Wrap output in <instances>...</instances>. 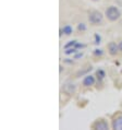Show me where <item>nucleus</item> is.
Listing matches in <instances>:
<instances>
[{
    "label": "nucleus",
    "instance_id": "obj_1",
    "mask_svg": "<svg viewBox=\"0 0 122 130\" xmlns=\"http://www.w3.org/2000/svg\"><path fill=\"white\" fill-rule=\"evenodd\" d=\"M105 17L107 18V20L110 21V22H116V21H118L120 19L121 12L116 6H109L105 11Z\"/></svg>",
    "mask_w": 122,
    "mask_h": 130
},
{
    "label": "nucleus",
    "instance_id": "obj_2",
    "mask_svg": "<svg viewBox=\"0 0 122 130\" xmlns=\"http://www.w3.org/2000/svg\"><path fill=\"white\" fill-rule=\"evenodd\" d=\"M88 22L92 25H101L104 22V14L97 10H92L88 12Z\"/></svg>",
    "mask_w": 122,
    "mask_h": 130
},
{
    "label": "nucleus",
    "instance_id": "obj_3",
    "mask_svg": "<svg viewBox=\"0 0 122 130\" xmlns=\"http://www.w3.org/2000/svg\"><path fill=\"white\" fill-rule=\"evenodd\" d=\"M91 128L95 130H108L109 125L105 118H98L91 125Z\"/></svg>",
    "mask_w": 122,
    "mask_h": 130
},
{
    "label": "nucleus",
    "instance_id": "obj_4",
    "mask_svg": "<svg viewBox=\"0 0 122 130\" xmlns=\"http://www.w3.org/2000/svg\"><path fill=\"white\" fill-rule=\"evenodd\" d=\"M62 91L67 95H73L76 92V85L71 81H67L62 84Z\"/></svg>",
    "mask_w": 122,
    "mask_h": 130
},
{
    "label": "nucleus",
    "instance_id": "obj_5",
    "mask_svg": "<svg viewBox=\"0 0 122 130\" xmlns=\"http://www.w3.org/2000/svg\"><path fill=\"white\" fill-rule=\"evenodd\" d=\"M111 128L114 130H122V114H118L112 118Z\"/></svg>",
    "mask_w": 122,
    "mask_h": 130
},
{
    "label": "nucleus",
    "instance_id": "obj_6",
    "mask_svg": "<svg viewBox=\"0 0 122 130\" xmlns=\"http://www.w3.org/2000/svg\"><path fill=\"white\" fill-rule=\"evenodd\" d=\"M107 50H108V54L110 56H117L120 53L119 45L116 42H109L107 45Z\"/></svg>",
    "mask_w": 122,
    "mask_h": 130
},
{
    "label": "nucleus",
    "instance_id": "obj_7",
    "mask_svg": "<svg viewBox=\"0 0 122 130\" xmlns=\"http://www.w3.org/2000/svg\"><path fill=\"white\" fill-rule=\"evenodd\" d=\"M95 83H96V78L92 74H86L83 81H82V84H83L84 88H91V86L95 85Z\"/></svg>",
    "mask_w": 122,
    "mask_h": 130
},
{
    "label": "nucleus",
    "instance_id": "obj_8",
    "mask_svg": "<svg viewBox=\"0 0 122 130\" xmlns=\"http://www.w3.org/2000/svg\"><path fill=\"white\" fill-rule=\"evenodd\" d=\"M72 33H73V26H72V25H70V24H66L63 27L60 28V36L62 34L69 36Z\"/></svg>",
    "mask_w": 122,
    "mask_h": 130
},
{
    "label": "nucleus",
    "instance_id": "obj_9",
    "mask_svg": "<svg viewBox=\"0 0 122 130\" xmlns=\"http://www.w3.org/2000/svg\"><path fill=\"white\" fill-rule=\"evenodd\" d=\"M96 77H97V79L99 81H103L104 79H105L106 77V72L104 69H98L97 71H96Z\"/></svg>",
    "mask_w": 122,
    "mask_h": 130
},
{
    "label": "nucleus",
    "instance_id": "obj_10",
    "mask_svg": "<svg viewBox=\"0 0 122 130\" xmlns=\"http://www.w3.org/2000/svg\"><path fill=\"white\" fill-rule=\"evenodd\" d=\"M77 52H80L78 49H76L75 47H71V48H68L66 49V52H64V54L68 56H70V55H74V54H76Z\"/></svg>",
    "mask_w": 122,
    "mask_h": 130
},
{
    "label": "nucleus",
    "instance_id": "obj_11",
    "mask_svg": "<svg viewBox=\"0 0 122 130\" xmlns=\"http://www.w3.org/2000/svg\"><path fill=\"white\" fill-rule=\"evenodd\" d=\"M76 43H77L76 39H73V41H70V42H68L67 44L63 46V48H64V49H68V48H71V47H75V45H76Z\"/></svg>",
    "mask_w": 122,
    "mask_h": 130
},
{
    "label": "nucleus",
    "instance_id": "obj_12",
    "mask_svg": "<svg viewBox=\"0 0 122 130\" xmlns=\"http://www.w3.org/2000/svg\"><path fill=\"white\" fill-rule=\"evenodd\" d=\"M91 70H93V67L92 66H88V67H86V69H84V70H80L76 73V77L78 78V77H81V75H83V74H85V73H87L88 71H91Z\"/></svg>",
    "mask_w": 122,
    "mask_h": 130
},
{
    "label": "nucleus",
    "instance_id": "obj_13",
    "mask_svg": "<svg viewBox=\"0 0 122 130\" xmlns=\"http://www.w3.org/2000/svg\"><path fill=\"white\" fill-rule=\"evenodd\" d=\"M93 55L95 57H101L104 55V50L101 48H95L93 50Z\"/></svg>",
    "mask_w": 122,
    "mask_h": 130
},
{
    "label": "nucleus",
    "instance_id": "obj_14",
    "mask_svg": "<svg viewBox=\"0 0 122 130\" xmlns=\"http://www.w3.org/2000/svg\"><path fill=\"white\" fill-rule=\"evenodd\" d=\"M86 28H87V26H86L85 23H78L77 24V31L81 32V33H82V32H85Z\"/></svg>",
    "mask_w": 122,
    "mask_h": 130
},
{
    "label": "nucleus",
    "instance_id": "obj_15",
    "mask_svg": "<svg viewBox=\"0 0 122 130\" xmlns=\"http://www.w3.org/2000/svg\"><path fill=\"white\" fill-rule=\"evenodd\" d=\"M84 56V54L83 53H80V52H77L76 54H74V57L73 58L75 59V60H77V59H80V58H82V57Z\"/></svg>",
    "mask_w": 122,
    "mask_h": 130
},
{
    "label": "nucleus",
    "instance_id": "obj_16",
    "mask_svg": "<svg viewBox=\"0 0 122 130\" xmlns=\"http://www.w3.org/2000/svg\"><path fill=\"white\" fill-rule=\"evenodd\" d=\"M94 38H95V44L96 45H98L99 43H100V41H101V37H100V35H98V34H95V36H94Z\"/></svg>",
    "mask_w": 122,
    "mask_h": 130
},
{
    "label": "nucleus",
    "instance_id": "obj_17",
    "mask_svg": "<svg viewBox=\"0 0 122 130\" xmlns=\"http://www.w3.org/2000/svg\"><path fill=\"white\" fill-rule=\"evenodd\" d=\"M64 62H67V63H69V64H72L73 63V60H69V58L64 60Z\"/></svg>",
    "mask_w": 122,
    "mask_h": 130
},
{
    "label": "nucleus",
    "instance_id": "obj_18",
    "mask_svg": "<svg viewBox=\"0 0 122 130\" xmlns=\"http://www.w3.org/2000/svg\"><path fill=\"white\" fill-rule=\"evenodd\" d=\"M118 45H119V49H120V53H122V41H120L118 43Z\"/></svg>",
    "mask_w": 122,
    "mask_h": 130
},
{
    "label": "nucleus",
    "instance_id": "obj_19",
    "mask_svg": "<svg viewBox=\"0 0 122 130\" xmlns=\"http://www.w3.org/2000/svg\"><path fill=\"white\" fill-rule=\"evenodd\" d=\"M92 1H99V0H92Z\"/></svg>",
    "mask_w": 122,
    "mask_h": 130
}]
</instances>
